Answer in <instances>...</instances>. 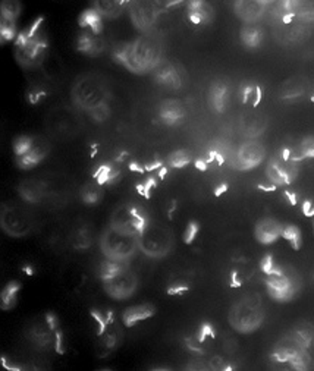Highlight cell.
Returning a JSON list of instances; mask_svg holds the SVG:
<instances>
[{
  "instance_id": "cell-8",
  "label": "cell",
  "mask_w": 314,
  "mask_h": 371,
  "mask_svg": "<svg viewBox=\"0 0 314 371\" xmlns=\"http://www.w3.org/2000/svg\"><path fill=\"white\" fill-rule=\"evenodd\" d=\"M47 144L39 137L21 135L14 143L17 164L24 171H30L39 166L47 156Z\"/></svg>"
},
{
  "instance_id": "cell-7",
  "label": "cell",
  "mask_w": 314,
  "mask_h": 371,
  "mask_svg": "<svg viewBox=\"0 0 314 371\" xmlns=\"http://www.w3.org/2000/svg\"><path fill=\"white\" fill-rule=\"evenodd\" d=\"M0 227L12 238H24L34 232L35 219L18 204H5L0 210Z\"/></svg>"
},
{
  "instance_id": "cell-54",
  "label": "cell",
  "mask_w": 314,
  "mask_h": 371,
  "mask_svg": "<svg viewBox=\"0 0 314 371\" xmlns=\"http://www.w3.org/2000/svg\"><path fill=\"white\" fill-rule=\"evenodd\" d=\"M6 44V42L3 40V37L2 35H0V47H2V46H5Z\"/></svg>"
},
{
  "instance_id": "cell-5",
  "label": "cell",
  "mask_w": 314,
  "mask_h": 371,
  "mask_svg": "<svg viewBox=\"0 0 314 371\" xmlns=\"http://www.w3.org/2000/svg\"><path fill=\"white\" fill-rule=\"evenodd\" d=\"M100 250L109 260L127 263L140 251L138 248V235L122 232L112 226H107L100 236Z\"/></svg>"
},
{
  "instance_id": "cell-56",
  "label": "cell",
  "mask_w": 314,
  "mask_h": 371,
  "mask_svg": "<svg viewBox=\"0 0 314 371\" xmlns=\"http://www.w3.org/2000/svg\"><path fill=\"white\" fill-rule=\"evenodd\" d=\"M313 226H314V225H313Z\"/></svg>"
},
{
  "instance_id": "cell-4",
  "label": "cell",
  "mask_w": 314,
  "mask_h": 371,
  "mask_svg": "<svg viewBox=\"0 0 314 371\" xmlns=\"http://www.w3.org/2000/svg\"><path fill=\"white\" fill-rule=\"evenodd\" d=\"M175 238L172 230L157 222H147L138 234V248L150 259H163L173 250Z\"/></svg>"
},
{
  "instance_id": "cell-11",
  "label": "cell",
  "mask_w": 314,
  "mask_h": 371,
  "mask_svg": "<svg viewBox=\"0 0 314 371\" xmlns=\"http://www.w3.org/2000/svg\"><path fill=\"white\" fill-rule=\"evenodd\" d=\"M103 286L107 295L113 300L123 301L131 298L138 289V277L127 267L113 277L103 280Z\"/></svg>"
},
{
  "instance_id": "cell-36",
  "label": "cell",
  "mask_w": 314,
  "mask_h": 371,
  "mask_svg": "<svg viewBox=\"0 0 314 371\" xmlns=\"http://www.w3.org/2000/svg\"><path fill=\"white\" fill-rule=\"evenodd\" d=\"M73 247L78 248V250H87L91 245V234L90 230L87 227H81L78 229L77 232L73 235Z\"/></svg>"
},
{
  "instance_id": "cell-25",
  "label": "cell",
  "mask_w": 314,
  "mask_h": 371,
  "mask_svg": "<svg viewBox=\"0 0 314 371\" xmlns=\"http://www.w3.org/2000/svg\"><path fill=\"white\" fill-rule=\"evenodd\" d=\"M24 12L22 0H0V17L19 22Z\"/></svg>"
},
{
  "instance_id": "cell-14",
  "label": "cell",
  "mask_w": 314,
  "mask_h": 371,
  "mask_svg": "<svg viewBox=\"0 0 314 371\" xmlns=\"http://www.w3.org/2000/svg\"><path fill=\"white\" fill-rule=\"evenodd\" d=\"M234 12L244 24H259L266 15L268 6L259 0H234Z\"/></svg>"
},
{
  "instance_id": "cell-31",
  "label": "cell",
  "mask_w": 314,
  "mask_h": 371,
  "mask_svg": "<svg viewBox=\"0 0 314 371\" xmlns=\"http://www.w3.org/2000/svg\"><path fill=\"white\" fill-rule=\"evenodd\" d=\"M19 30H18V22L14 21H9L6 18L0 17V35L3 37V40L6 43L14 42L17 35H18Z\"/></svg>"
},
{
  "instance_id": "cell-9",
  "label": "cell",
  "mask_w": 314,
  "mask_h": 371,
  "mask_svg": "<svg viewBox=\"0 0 314 371\" xmlns=\"http://www.w3.org/2000/svg\"><path fill=\"white\" fill-rule=\"evenodd\" d=\"M128 14L134 27L141 34H150L159 19V9L155 0H128Z\"/></svg>"
},
{
  "instance_id": "cell-45",
  "label": "cell",
  "mask_w": 314,
  "mask_h": 371,
  "mask_svg": "<svg viewBox=\"0 0 314 371\" xmlns=\"http://www.w3.org/2000/svg\"><path fill=\"white\" fill-rule=\"evenodd\" d=\"M254 96H256V98L253 100V106L256 107V106L260 105V101H261V98H263V93H261V88H260V87H256V93H254Z\"/></svg>"
},
{
  "instance_id": "cell-30",
  "label": "cell",
  "mask_w": 314,
  "mask_h": 371,
  "mask_svg": "<svg viewBox=\"0 0 314 371\" xmlns=\"http://www.w3.org/2000/svg\"><path fill=\"white\" fill-rule=\"evenodd\" d=\"M119 176V171L113 168V166L109 164H103L102 168H100L96 173H94V179L96 182L100 185H106V184H112L115 182Z\"/></svg>"
},
{
  "instance_id": "cell-43",
  "label": "cell",
  "mask_w": 314,
  "mask_h": 371,
  "mask_svg": "<svg viewBox=\"0 0 314 371\" xmlns=\"http://www.w3.org/2000/svg\"><path fill=\"white\" fill-rule=\"evenodd\" d=\"M186 289H188L186 286H173L168 292H169V295H180V293H184Z\"/></svg>"
},
{
  "instance_id": "cell-1",
  "label": "cell",
  "mask_w": 314,
  "mask_h": 371,
  "mask_svg": "<svg viewBox=\"0 0 314 371\" xmlns=\"http://www.w3.org/2000/svg\"><path fill=\"white\" fill-rule=\"evenodd\" d=\"M163 58L162 44L153 35L143 34L135 40L118 49L116 60L134 74H147L155 71Z\"/></svg>"
},
{
  "instance_id": "cell-3",
  "label": "cell",
  "mask_w": 314,
  "mask_h": 371,
  "mask_svg": "<svg viewBox=\"0 0 314 371\" xmlns=\"http://www.w3.org/2000/svg\"><path fill=\"white\" fill-rule=\"evenodd\" d=\"M112 92L105 76L96 72H85L73 80L71 100L73 106L89 113L100 106L109 105Z\"/></svg>"
},
{
  "instance_id": "cell-46",
  "label": "cell",
  "mask_w": 314,
  "mask_h": 371,
  "mask_svg": "<svg viewBox=\"0 0 314 371\" xmlns=\"http://www.w3.org/2000/svg\"><path fill=\"white\" fill-rule=\"evenodd\" d=\"M257 188L260 191H266V193H273V191L278 189V187L273 185V184H270V185H263V184H260V185H257Z\"/></svg>"
},
{
  "instance_id": "cell-27",
  "label": "cell",
  "mask_w": 314,
  "mask_h": 371,
  "mask_svg": "<svg viewBox=\"0 0 314 371\" xmlns=\"http://www.w3.org/2000/svg\"><path fill=\"white\" fill-rule=\"evenodd\" d=\"M103 197V189H102V185L100 184H94V182H90V184H85L82 188H81V200L82 202L89 204V206H93V204H97L100 200H102Z\"/></svg>"
},
{
  "instance_id": "cell-26",
  "label": "cell",
  "mask_w": 314,
  "mask_h": 371,
  "mask_svg": "<svg viewBox=\"0 0 314 371\" xmlns=\"http://www.w3.org/2000/svg\"><path fill=\"white\" fill-rule=\"evenodd\" d=\"M21 285L18 282H9L3 291L0 292V309L2 310H12L17 305L18 293Z\"/></svg>"
},
{
  "instance_id": "cell-2",
  "label": "cell",
  "mask_w": 314,
  "mask_h": 371,
  "mask_svg": "<svg viewBox=\"0 0 314 371\" xmlns=\"http://www.w3.org/2000/svg\"><path fill=\"white\" fill-rule=\"evenodd\" d=\"M47 35L39 22L19 31L14 40V58L24 71L40 69L47 59Z\"/></svg>"
},
{
  "instance_id": "cell-32",
  "label": "cell",
  "mask_w": 314,
  "mask_h": 371,
  "mask_svg": "<svg viewBox=\"0 0 314 371\" xmlns=\"http://www.w3.org/2000/svg\"><path fill=\"white\" fill-rule=\"evenodd\" d=\"M191 159H193L191 153L188 150H177L171 153V156L168 157V163L175 169H182L186 164L191 163Z\"/></svg>"
},
{
  "instance_id": "cell-10",
  "label": "cell",
  "mask_w": 314,
  "mask_h": 371,
  "mask_svg": "<svg viewBox=\"0 0 314 371\" xmlns=\"http://www.w3.org/2000/svg\"><path fill=\"white\" fill-rule=\"evenodd\" d=\"M147 222H148L147 216L140 207L123 204V206H119L115 212H113L109 226L122 230V232L138 235L147 225Z\"/></svg>"
},
{
  "instance_id": "cell-35",
  "label": "cell",
  "mask_w": 314,
  "mask_h": 371,
  "mask_svg": "<svg viewBox=\"0 0 314 371\" xmlns=\"http://www.w3.org/2000/svg\"><path fill=\"white\" fill-rule=\"evenodd\" d=\"M50 330L49 326H35L31 330V339L33 342H35L39 347H46L50 342H52V335H50Z\"/></svg>"
},
{
  "instance_id": "cell-53",
  "label": "cell",
  "mask_w": 314,
  "mask_h": 371,
  "mask_svg": "<svg viewBox=\"0 0 314 371\" xmlns=\"http://www.w3.org/2000/svg\"><path fill=\"white\" fill-rule=\"evenodd\" d=\"M155 2L156 3H169V2H172V0H155Z\"/></svg>"
},
{
  "instance_id": "cell-16",
  "label": "cell",
  "mask_w": 314,
  "mask_h": 371,
  "mask_svg": "<svg viewBox=\"0 0 314 371\" xmlns=\"http://www.w3.org/2000/svg\"><path fill=\"white\" fill-rule=\"evenodd\" d=\"M282 225L272 219V217H265L257 222L254 227V236L263 245H270L273 242L278 241V238L282 235Z\"/></svg>"
},
{
  "instance_id": "cell-15",
  "label": "cell",
  "mask_w": 314,
  "mask_h": 371,
  "mask_svg": "<svg viewBox=\"0 0 314 371\" xmlns=\"http://www.w3.org/2000/svg\"><path fill=\"white\" fill-rule=\"evenodd\" d=\"M106 43L102 37V33L93 31L90 28H84V31L77 38V49L85 56H98L103 53Z\"/></svg>"
},
{
  "instance_id": "cell-12",
  "label": "cell",
  "mask_w": 314,
  "mask_h": 371,
  "mask_svg": "<svg viewBox=\"0 0 314 371\" xmlns=\"http://www.w3.org/2000/svg\"><path fill=\"white\" fill-rule=\"evenodd\" d=\"M266 159V150L259 141H247L235 153V164L241 171H251L257 168Z\"/></svg>"
},
{
  "instance_id": "cell-33",
  "label": "cell",
  "mask_w": 314,
  "mask_h": 371,
  "mask_svg": "<svg viewBox=\"0 0 314 371\" xmlns=\"http://www.w3.org/2000/svg\"><path fill=\"white\" fill-rule=\"evenodd\" d=\"M123 268H125L123 263L106 259L102 263V266H100V277H102V280H107L115 275H118L121 270H123Z\"/></svg>"
},
{
  "instance_id": "cell-20",
  "label": "cell",
  "mask_w": 314,
  "mask_h": 371,
  "mask_svg": "<svg viewBox=\"0 0 314 371\" xmlns=\"http://www.w3.org/2000/svg\"><path fill=\"white\" fill-rule=\"evenodd\" d=\"M127 3V0H91V9L102 19H116L125 12Z\"/></svg>"
},
{
  "instance_id": "cell-52",
  "label": "cell",
  "mask_w": 314,
  "mask_h": 371,
  "mask_svg": "<svg viewBox=\"0 0 314 371\" xmlns=\"http://www.w3.org/2000/svg\"><path fill=\"white\" fill-rule=\"evenodd\" d=\"M165 175H166V169L163 168V169L159 172V178H162V179H163V178H165Z\"/></svg>"
},
{
  "instance_id": "cell-21",
  "label": "cell",
  "mask_w": 314,
  "mask_h": 371,
  "mask_svg": "<svg viewBox=\"0 0 314 371\" xmlns=\"http://www.w3.org/2000/svg\"><path fill=\"white\" fill-rule=\"evenodd\" d=\"M159 118L165 125H178L185 118V107L180 100H165L159 107Z\"/></svg>"
},
{
  "instance_id": "cell-28",
  "label": "cell",
  "mask_w": 314,
  "mask_h": 371,
  "mask_svg": "<svg viewBox=\"0 0 314 371\" xmlns=\"http://www.w3.org/2000/svg\"><path fill=\"white\" fill-rule=\"evenodd\" d=\"M304 93H306V83L301 78H294L285 83L282 88V98L293 100L301 97Z\"/></svg>"
},
{
  "instance_id": "cell-49",
  "label": "cell",
  "mask_w": 314,
  "mask_h": 371,
  "mask_svg": "<svg viewBox=\"0 0 314 371\" xmlns=\"http://www.w3.org/2000/svg\"><path fill=\"white\" fill-rule=\"evenodd\" d=\"M226 191H228V185H226V184H222V185H219V187L216 188V191H215V196H216V197H219V196H222L223 193H226Z\"/></svg>"
},
{
  "instance_id": "cell-13",
  "label": "cell",
  "mask_w": 314,
  "mask_h": 371,
  "mask_svg": "<svg viewBox=\"0 0 314 371\" xmlns=\"http://www.w3.org/2000/svg\"><path fill=\"white\" fill-rule=\"evenodd\" d=\"M266 286H268L270 297L279 302L290 301L297 291L293 280L285 273L269 275L266 277Z\"/></svg>"
},
{
  "instance_id": "cell-55",
  "label": "cell",
  "mask_w": 314,
  "mask_h": 371,
  "mask_svg": "<svg viewBox=\"0 0 314 371\" xmlns=\"http://www.w3.org/2000/svg\"><path fill=\"white\" fill-rule=\"evenodd\" d=\"M127 2H128V0H127Z\"/></svg>"
},
{
  "instance_id": "cell-47",
  "label": "cell",
  "mask_w": 314,
  "mask_h": 371,
  "mask_svg": "<svg viewBox=\"0 0 314 371\" xmlns=\"http://www.w3.org/2000/svg\"><path fill=\"white\" fill-rule=\"evenodd\" d=\"M285 197L288 198V202H290L291 206H295V204H297V196L294 193H290V191H285Z\"/></svg>"
},
{
  "instance_id": "cell-29",
  "label": "cell",
  "mask_w": 314,
  "mask_h": 371,
  "mask_svg": "<svg viewBox=\"0 0 314 371\" xmlns=\"http://www.w3.org/2000/svg\"><path fill=\"white\" fill-rule=\"evenodd\" d=\"M102 340H100V345H102V351L107 355L110 354L113 350H116V347L121 342V335L116 329H107L103 331L102 335Z\"/></svg>"
},
{
  "instance_id": "cell-40",
  "label": "cell",
  "mask_w": 314,
  "mask_h": 371,
  "mask_svg": "<svg viewBox=\"0 0 314 371\" xmlns=\"http://www.w3.org/2000/svg\"><path fill=\"white\" fill-rule=\"evenodd\" d=\"M254 93H256V87H254V85L247 84V85L243 88V103L247 105L251 97H253V100H254Z\"/></svg>"
},
{
  "instance_id": "cell-19",
  "label": "cell",
  "mask_w": 314,
  "mask_h": 371,
  "mask_svg": "<svg viewBox=\"0 0 314 371\" xmlns=\"http://www.w3.org/2000/svg\"><path fill=\"white\" fill-rule=\"evenodd\" d=\"M155 78L160 85L171 89H178L184 84L181 72L177 69V67L172 65V63L162 62L155 69Z\"/></svg>"
},
{
  "instance_id": "cell-41",
  "label": "cell",
  "mask_w": 314,
  "mask_h": 371,
  "mask_svg": "<svg viewBox=\"0 0 314 371\" xmlns=\"http://www.w3.org/2000/svg\"><path fill=\"white\" fill-rule=\"evenodd\" d=\"M215 336V334H213V329L210 325H204L202 327V330H200V335H198V342H203L207 336Z\"/></svg>"
},
{
  "instance_id": "cell-42",
  "label": "cell",
  "mask_w": 314,
  "mask_h": 371,
  "mask_svg": "<svg viewBox=\"0 0 314 371\" xmlns=\"http://www.w3.org/2000/svg\"><path fill=\"white\" fill-rule=\"evenodd\" d=\"M303 213L307 216V217H313L314 216V206L313 202L310 200H306L303 202Z\"/></svg>"
},
{
  "instance_id": "cell-6",
  "label": "cell",
  "mask_w": 314,
  "mask_h": 371,
  "mask_svg": "<svg viewBox=\"0 0 314 371\" xmlns=\"http://www.w3.org/2000/svg\"><path fill=\"white\" fill-rule=\"evenodd\" d=\"M229 323L241 334H250V331L257 330L263 323L260 298L251 295L235 304L229 313Z\"/></svg>"
},
{
  "instance_id": "cell-17",
  "label": "cell",
  "mask_w": 314,
  "mask_h": 371,
  "mask_svg": "<svg viewBox=\"0 0 314 371\" xmlns=\"http://www.w3.org/2000/svg\"><path fill=\"white\" fill-rule=\"evenodd\" d=\"M19 197L30 204H40L47 197V185L40 179H25L18 187Z\"/></svg>"
},
{
  "instance_id": "cell-48",
  "label": "cell",
  "mask_w": 314,
  "mask_h": 371,
  "mask_svg": "<svg viewBox=\"0 0 314 371\" xmlns=\"http://www.w3.org/2000/svg\"><path fill=\"white\" fill-rule=\"evenodd\" d=\"M210 364H213V367H215V368H223V360L220 356L213 358V360L210 361Z\"/></svg>"
},
{
  "instance_id": "cell-37",
  "label": "cell",
  "mask_w": 314,
  "mask_h": 371,
  "mask_svg": "<svg viewBox=\"0 0 314 371\" xmlns=\"http://www.w3.org/2000/svg\"><path fill=\"white\" fill-rule=\"evenodd\" d=\"M89 117L96 121V122H105L110 118V106L109 105H105V106H100L91 112L87 113Z\"/></svg>"
},
{
  "instance_id": "cell-18",
  "label": "cell",
  "mask_w": 314,
  "mask_h": 371,
  "mask_svg": "<svg viewBox=\"0 0 314 371\" xmlns=\"http://www.w3.org/2000/svg\"><path fill=\"white\" fill-rule=\"evenodd\" d=\"M188 18L195 25L210 24L215 18V9L207 0H188L186 2Z\"/></svg>"
},
{
  "instance_id": "cell-23",
  "label": "cell",
  "mask_w": 314,
  "mask_h": 371,
  "mask_svg": "<svg viewBox=\"0 0 314 371\" xmlns=\"http://www.w3.org/2000/svg\"><path fill=\"white\" fill-rule=\"evenodd\" d=\"M228 100H229V88L225 83L219 81L210 87L209 103L213 110L222 113L226 109V105H228Z\"/></svg>"
},
{
  "instance_id": "cell-50",
  "label": "cell",
  "mask_w": 314,
  "mask_h": 371,
  "mask_svg": "<svg viewBox=\"0 0 314 371\" xmlns=\"http://www.w3.org/2000/svg\"><path fill=\"white\" fill-rule=\"evenodd\" d=\"M195 166L200 171H206L207 169V163H204V162H197Z\"/></svg>"
},
{
  "instance_id": "cell-51",
  "label": "cell",
  "mask_w": 314,
  "mask_h": 371,
  "mask_svg": "<svg viewBox=\"0 0 314 371\" xmlns=\"http://www.w3.org/2000/svg\"><path fill=\"white\" fill-rule=\"evenodd\" d=\"M259 2L263 3L265 6H270V5H273L274 2H278V0H259Z\"/></svg>"
},
{
  "instance_id": "cell-44",
  "label": "cell",
  "mask_w": 314,
  "mask_h": 371,
  "mask_svg": "<svg viewBox=\"0 0 314 371\" xmlns=\"http://www.w3.org/2000/svg\"><path fill=\"white\" fill-rule=\"evenodd\" d=\"M231 286L232 288H241L243 286V280L236 277V272H234L231 276Z\"/></svg>"
},
{
  "instance_id": "cell-24",
  "label": "cell",
  "mask_w": 314,
  "mask_h": 371,
  "mask_svg": "<svg viewBox=\"0 0 314 371\" xmlns=\"http://www.w3.org/2000/svg\"><path fill=\"white\" fill-rule=\"evenodd\" d=\"M263 38L265 34L257 24H244L241 28V43L247 49H257L263 43Z\"/></svg>"
},
{
  "instance_id": "cell-34",
  "label": "cell",
  "mask_w": 314,
  "mask_h": 371,
  "mask_svg": "<svg viewBox=\"0 0 314 371\" xmlns=\"http://www.w3.org/2000/svg\"><path fill=\"white\" fill-rule=\"evenodd\" d=\"M282 238H285L288 242H291V245L294 250L301 248V242H303V238H301V230L294 226V225H288L282 227Z\"/></svg>"
},
{
  "instance_id": "cell-22",
  "label": "cell",
  "mask_w": 314,
  "mask_h": 371,
  "mask_svg": "<svg viewBox=\"0 0 314 371\" xmlns=\"http://www.w3.org/2000/svg\"><path fill=\"white\" fill-rule=\"evenodd\" d=\"M156 313L155 307L150 305V304H143V305H135V307H130V309L125 310L122 320H123V325L127 327H132L137 323L143 322V320H147L150 317H153V314Z\"/></svg>"
},
{
  "instance_id": "cell-38",
  "label": "cell",
  "mask_w": 314,
  "mask_h": 371,
  "mask_svg": "<svg viewBox=\"0 0 314 371\" xmlns=\"http://www.w3.org/2000/svg\"><path fill=\"white\" fill-rule=\"evenodd\" d=\"M198 223L197 222H190L185 229V232H184V242L185 244H191V242L195 239L197 234H198Z\"/></svg>"
},
{
  "instance_id": "cell-39",
  "label": "cell",
  "mask_w": 314,
  "mask_h": 371,
  "mask_svg": "<svg viewBox=\"0 0 314 371\" xmlns=\"http://www.w3.org/2000/svg\"><path fill=\"white\" fill-rule=\"evenodd\" d=\"M260 267H261V270L266 273V276L272 275L273 272V267H274V263H273V259H272V255L268 254L265 255V257H263L261 263H260Z\"/></svg>"
}]
</instances>
